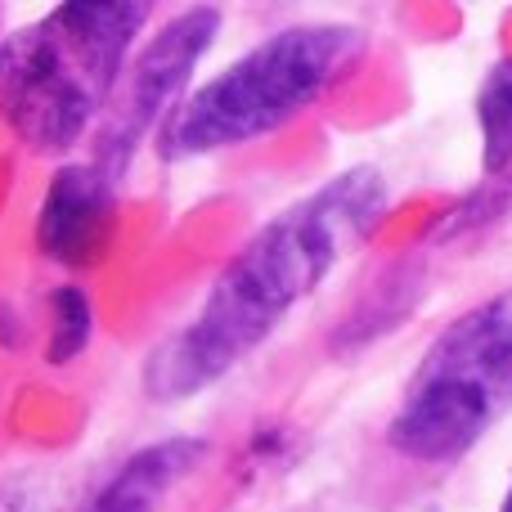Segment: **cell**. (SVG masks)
Instances as JSON below:
<instances>
[{
	"label": "cell",
	"mask_w": 512,
	"mask_h": 512,
	"mask_svg": "<svg viewBox=\"0 0 512 512\" xmlns=\"http://www.w3.org/2000/svg\"><path fill=\"white\" fill-rule=\"evenodd\" d=\"M387 198L382 171L351 167L261 225L248 248L221 270L198 315L153 346L144 360V396L180 405L248 360L283 324V315L369 239L387 212Z\"/></svg>",
	"instance_id": "1"
},
{
	"label": "cell",
	"mask_w": 512,
	"mask_h": 512,
	"mask_svg": "<svg viewBox=\"0 0 512 512\" xmlns=\"http://www.w3.org/2000/svg\"><path fill=\"white\" fill-rule=\"evenodd\" d=\"M149 5H63L5 45L0 104L36 153H63L104 117Z\"/></svg>",
	"instance_id": "2"
},
{
	"label": "cell",
	"mask_w": 512,
	"mask_h": 512,
	"mask_svg": "<svg viewBox=\"0 0 512 512\" xmlns=\"http://www.w3.org/2000/svg\"><path fill=\"white\" fill-rule=\"evenodd\" d=\"M360 54V32L337 23L283 27L221 68L162 126V162H185L252 144L306 113Z\"/></svg>",
	"instance_id": "3"
},
{
	"label": "cell",
	"mask_w": 512,
	"mask_h": 512,
	"mask_svg": "<svg viewBox=\"0 0 512 512\" xmlns=\"http://www.w3.org/2000/svg\"><path fill=\"white\" fill-rule=\"evenodd\" d=\"M512 409V288L459 315L414 369L391 418V445L409 459L468 454Z\"/></svg>",
	"instance_id": "4"
},
{
	"label": "cell",
	"mask_w": 512,
	"mask_h": 512,
	"mask_svg": "<svg viewBox=\"0 0 512 512\" xmlns=\"http://www.w3.org/2000/svg\"><path fill=\"white\" fill-rule=\"evenodd\" d=\"M221 36V9L198 5L185 9L180 18H171L131 63H126L122 81H117L113 99H108L104 117H99L95 135V158L104 171H113L122 180V171L131 167L140 140L153 126H167V117L185 104V86L194 77L198 59L216 45Z\"/></svg>",
	"instance_id": "5"
},
{
	"label": "cell",
	"mask_w": 512,
	"mask_h": 512,
	"mask_svg": "<svg viewBox=\"0 0 512 512\" xmlns=\"http://www.w3.org/2000/svg\"><path fill=\"white\" fill-rule=\"evenodd\" d=\"M117 221V176L99 162H68L54 171L36 216V248L68 270L104 261Z\"/></svg>",
	"instance_id": "6"
},
{
	"label": "cell",
	"mask_w": 512,
	"mask_h": 512,
	"mask_svg": "<svg viewBox=\"0 0 512 512\" xmlns=\"http://www.w3.org/2000/svg\"><path fill=\"white\" fill-rule=\"evenodd\" d=\"M212 454V445L198 436H171L149 450H140L81 512H158L162 499Z\"/></svg>",
	"instance_id": "7"
},
{
	"label": "cell",
	"mask_w": 512,
	"mask_h": 512,
	"mask_svg": "<svg viewBox=\"0 0 512 512\" xmlns=\"http://www.w3.org/2000/svg\"><path fill=\"white\" fill-rule=\"evenodd\" d=\"M95 315H90V297L77 283H63L50 292V364H68L86 351Z\"/></svg>",
	"instance_id": "8"
},
{
	"label": "cell",
	"mask_w": 512,
	"mask_h": 512,
	"mask_svg": "<svg viewBox=\"0 0 512 512\" xmlns=\"http://www.w3.org/2000/svg\"><path fill=\"white\" fill-rule=\"evenodd\" d=\"M477 117H481V144H486V171H504L512 162V86L499 77V68L481 86Z\"/></svg>",
	"instance_id": "9"
},
{
	"label": "cell",
	"mask_w": 512,
	"mask_h": 512,
	"mask_svg": "<svg viewBox=\"0 0 512 512\" xmlns=\"http://www.w3.org/2000/svg\"><path fill=\"white\" fill-rule=\"evenodd\" d=\"M499 77H504L508 86H512V59H508V63H499Z\"/></svg>",
	"instance_id": "10"
},
{
	"label": "cell",
	"mask_w": 512,
	"mask_h": 512,
	"mask_svg": "<svg viewBox=\"0 0 512 512\" xmlns=\"http://www.w3.org/2000/svg\"><path fill=\"white\" fill-rule=\"evenodd\" d=\"M499 512H512V495H508V499H504V508H499Z\"/></svg>",
	"instance_id": "11"
},
{
	"label": "cell",
	"mask_w": 512,
	"mask_h": 512,
	"mask_svg": "<svg viewBox=\"0 0 512 512\" xmlns=\"http://www.w3.org/2000/svg\"><path fill=\"white\" fill-rule=\"evenodd\" d=\"M0 72H5V50H0Z\"/></svg>",
	"instance_id": "12"
}]
</instances>
